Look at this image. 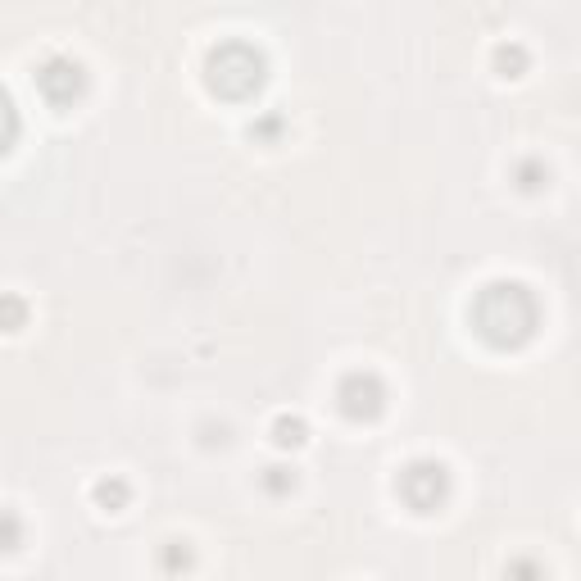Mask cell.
<instances>
[{
    "label": "cell",
    "mask_w": 581,
    "mask_h": 581,
    "mask_svg": "<svg viewBox=\"0 0 581 581\" xmlns=\"http://www.w3.org/2000/svg\"><path fill=\"white\" fill-rule=\"evenodd\" d=\"M0 323H5V332H14V327L23 323V305H19V300H0Z\"/></svg>",
    "instance_id": "4"
},
{
    "label": "cell",
    "mask_w": 581,
    "mask_h": 581,
    "mask_svg": "<svg viewBox=\"0 0 581 581\" xmlns=\"http://www.w3.org/2000/svg\"><path fill=\"white\" fill-rule=\"evenodd\" d=\"M100 500H114V504H119V500H123V486H119V482H114V486L105 482V486H100Z\"/></svg>",
    "instance_id": "6"
},
{
    "label": "cell",
    "mask_w": 581,
    "mask_h": 581,
    "mask_svg": "<svg viewBox=\"0 0 581 581\" xmlns=\"http://www.w3.org/2000/svg\"><path fill=\"white\" fill-rule=\"evenodd\" d=\"M305 441V423H300V418H291V423H277V445H300Z\"/></svg>",
    "instance_id": "3"
},
{
    "label": "cell",
    "mask_w": 581,
    "mask_h": 581,
    "mask_svg": "<svg viewBox=\"0 0 581 581\" xmlns=\"http://www.w3.org/2000/svg\"><path fill=\"white\" fill-rule=\"evenodd\" d=\"M10 137H14V114H10V100L0 96V150L10 146Z\"/></svg>",
    "instance_id": "5"
},
{
    "label": "cell",
    "mask_w": 581,
    "mask_h": 581,
    "mask_svg": "<svg viewBox=\"0 0 581 581\" xmlns=\"http://www.w3.org/2000/svg\"><path fill=\"white\" fill-rule=\"evenodd\" d=\"M37 87L46 100H55V105H64V100H73L82 91V69L73 60H50L46 69L37 73Z\"/></svg>",
    "instance_id": "1"
},
{
    "label": "cell",
    "mask_w": 581,
    "mask_h": 581,
    "mask_svg": "<svg viewBox=\"0 0 581 581\" xmlns=\"http://www.w3.org/2000/svg\"><path fill=\"white\" fill-rule=\"evenodd\" d=\"M341 400H345V414L373 418L377 409H382V386H377L373 377H350V382L341 386Z\"/></svg>",
    "instance_id": "2"
}]
</instances>
